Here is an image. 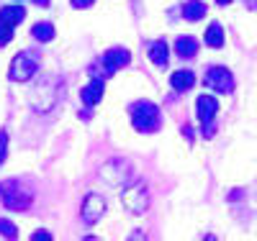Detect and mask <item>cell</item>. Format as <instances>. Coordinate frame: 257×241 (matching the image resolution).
<instances>
[{"instance_id":"obj_24","label":"cell","mask_w":257,"mask_h":241,"mask_svg":"<svg viewBox=\"0 0 257 241\" xmlns=\"http://www.w3.org/2000/svg\"><path fill=\"white\" fill-rule=\"evenodd\" d=\"M82 241H100V238H98V236H85Z\"/></svg>"},{"instance_id":"obj_8","label":"cell","mask_w":257,"mask_h":241,"mask_svg":"<svg viewBox=\"0 0 257 241\" xmlns=\"http://www.w3.org/2000/svg\"><path fill=\"white\" fill-rule=\"evenodd\" d=\"M128 59H132L128 49H123V47H113V49H108V52L100 57V72H103V77L116 75L121 67H126V64H128Z\"/></svg>"},{"instance_id":"obj_5","label":"cell","mask_w":257,"mask_h":241,"mask_svg":"<svg viewBox=\"0 0 257 241\" xmlns=\"http://www.w3.org/2000/svg\"><path fill=\"white\" fill-rule=\"evenodd\" d=\"M36 67H39L36 57H31L29 52H21V54H16V57H13V62H11L8 77H11L13 82H26V80H31V77H34Z\"/></svg>"},{"instance_id":"obj_11","label":"cell","mask_w":257,"mask_h":241,"mask_svg":"<svg viewBox=\"0 0 257 241\" xmlns=\"http://www.w3.org/2000/svg\"><path fill=\"white\" fill-rule=\"evenodd\" d=\"M170 85H173V90L185 93L196 85V75H193L190 70H178V72H173V77H170Z\"/></svg>"},{"instance_id":"obj_12","label":"cell","mask_w":257,"mask_h":241,"mask_svg":"<svg viewBox=\"0 0 257 241\" xmlns=\"http://www.w3.org/2000/svg\"><path fill=\"white\" fill-rule=\"evenodd\" d=\"M175 52H178V57H183V59L196 57V54H198V39H193V36H180V39L175 41Z\"/></svg>"},{"instance_id":"obj_17","label":"cell","mask_w":257,"mask_h":241,"mask_svg":"<svg viewBox=\"0 0 257 241\" xmlns=\"http://www.w3.org/2000/svg\"><path fill=\"white\" fill-rule=\"evenodd\" d=\"M0 236L8 238V241H16V238H18V228L13 226V221H8V218H0Z\"/></svg>"},{"instance_id":"obj_26","label":"cell","mask_w":257,"mask_h":241,"mask_svg":"<svg viewBox=\"0 0 257 241\" xmlns=\"http://www.w3.org/2000/svg\"><path fill=\"white\" fill-rule=\"evenodd\" d=\"M216 3H219V6H229V3H231V0H216Z\"/></svg>"},{"instance_id":"obj_2","label":"cell","mask_w":257,"mask_h":241,"mask_svg":"<svg viewBox=\"0 0 257 241\" xmlns=\"http://www.w3.org/2000/svg\"><path fill=\"white\" fill-rule=\"evenodd\" d=\"M0 198H3V205L8 210H29L31 200H34V192L18 180H8V182H0Z\"/></svg>"},{"instance_id":"obj_13","label":"cell","mask_w":257,"mask_h":241,"mask_svg":"<svg viewBox=\"0 0 257 241\" xmlns=\"http://www.w3.org/2000/svg\"><path fill=\"white\" fill-rule=\"evenodd\" d=\"M149 59H152L155 67H165V64H167V44L162 39L149 44Z\"/></svg>"},{"instance_id":"obj_21","label":"cell","mask_w":257,"mask_h":241,"mask_svg":"<svg viewBox=\"0 0 257 241\" xmlns=\"http://www.w3.org/2000/svg\"><path fill=\"white\" fill-rule=\"evenodd\" d=\"M126 241H147V233H144V231H134V233L128 236Z\"/></svg>"},{"instance_id":"obj_16","label":"cell","mask_w":257,"mask_h":241,"mask_svg":"<svg viewBox=\"0 0 257 241\" xmlns=\"http://www.w3.org/2000/svg\"><path fill=\"white\" fill-rule=\"evenodd\" d=\"M31 36H34L36 41H52V39H54V26L47 24V21H44V24H36V26L31 29Z\"/></svg>"},{"instance_id":"obj_15","label":"cell","mask_w":257,"mask_h":241,"mask_svg":"<svg viewBox=\"0 0 257 241\" xmlns=\"http://www.w3.org/2000/svg\"><path fill=\"white\" fill-rule=\"evenodd\" d=\"M183 16H185V21H201L206 16V3L203 0H188L183 6Z\"/></svg>"},{"instance_id":"obj_14","label":"cell","mask_w":257,"mask_h":241,"mask_svg":"<svg viewBox=\"0 0 257 241\" xmlns=\"http://www.w3.org/2000/svg\"><path fill=\"white\" fill-rule=\"evenodd\" d=\"M203 41L208 44L211 49H221V47H224V29H221V24H216V21H213V24L206 29Z\"/></svg>"},{"instance_id":"obj_20","label":"cell","mask_w":257,"mask_h":241,"mask_svg":"<svg viewBox=\"0 0 257 241\" xmlns=\"http://www.w3.org/2000/svg\"><path fill=\"white\" fill-rule=\"evenodd\" d=\"M70 3L75 6V8H88V6H93L95 0H70Z\"/></svg>"},{"instance_id":"obj_18","label":"cell","mask_w":257,"mask_h":241,"mask_svg":"<svg viewBox=\"0 0 257 241\" xmlns=\"http://www.w3.org/2000/svg\"><path fill=\"white\" fill-rule=\"evenodd\" d=\"M6 151H8V134L0 131V164L6 162Z\"/></svg>"},{"instance_id":"obj_7","label":"cell","mask_w":257,"mask_h":241,"mask_svg":"<svg viewBox=\"0 0 257 241\" xmlns=\"http://www.w3.org/2000/svg\"><path fill=\"white\" fill-rule=\"evenodd\" d=\"M203 85L211 87V90H216V93H221V95H226V93L234 90V75L226 67H208V72L203 77Z\"/></svg>"},{"instance_id":"obj_6","label":"cell","mask_w":257,"mask_h":241,"mask_svg":"<svg viewBox=\"0 0 257 241\" xmlns=\"http://www.w3.org/2000/svg\"><path fill=\"white\" fill-rule=\"evenodd\" d=\"M26 11L21 6H6L0 8V44H8L13 39V26H18L24 21Z\"/></svg>"},{"instance_id":"obj_9","label":"cell","mask_w":257,"mask_h":241,"mask_svg":"<svg viewBox=\"0 0 257 241\" xmlns=\"http://www.w3.org/2000/svg\"><path fill=\"white\" fill-rule=\"evenodd\" d=\"M103 213H105V200L100 198V195H95V192H90L88 198L82 200V205H80V218H82L85 226L98 223V218Z\"/></svg>"},{"instance_id":"obj_3","label":"cell","mask_w":257,"mask_h":241,"mask_svg":"<svg viewBox=\"0 0 257 241\" xmlns=\"http://www.w3.org/2000/svg\"><path fill=\"white\" fill-rule=\"evenodd\" d=\"M121 200H123V205H126L128 213L142 215V213L149 208V190H147L144 182H132V185L123 190Z\"/></svg>"},{"instance_id":"obj_1","label":"cell","mask_w":257,"mask_h":241,"mask_svg":"<svg viewBox=\"0 0 257 241\" xmlns=\"http://www.w3.org/2000/svg\"><path fill=\"white\" fill-rule=\"evenodd\" d=\"M162 123L160 108L149 100H137L132 105V126L139 131V134H155Z\"/></svg>"},{"instance_id":"obj_25","label":"cell","mask_w":257,"mask_h":241,"mask_svg":"<svg viewBox=\"0 0 257 241\" xmlns=\"http://www.w3.org/2000/svg\"><path fill=\"white\" fill-rule=\"evenodd\" d=\"M34 3H36V6H47V3H49V0H34Z\"/></svg>"},{"instance_id":"obj_10","label":"cell","mask_w":257,"mask_h":241,"mask_svg":"<svg viewBox=\"0 0 257 241\" xmlns=\"http://www.w3.org/2000/svg\"><path fill=\"white\" fill-rule=\"evenodd\" d=\"M80 98H82V103L88 105V108L98 105V103H100V98H103V80H100V77L90 80V82L80 90Z\"/></svg>"},{"instance_id":"obj_23","label":"cell","mask_w":257,"mask_h":241,"mask_svg":"<svg viewBox=\"0 0 257 241\" xmlns=\"http://www.w3.org/2000/svg\"><path fill=\"white\" fill-rule=\"evenodd\" d=\"M203 241H219V238H216V236H213V233H208V236H206Z\"/></svg>"},{"instance_id":"obj_22","label":"cell","mask_w":257,"mask_h":241,"mask_svg":"<svg viewBox=\"0 0 257 241\" xmlns=\"http://www.w3.org/2000/svg\"><path fill=\"white\" fill-rule=\"evenodd\" d=\"M244 6H247L249 11H257V0H244Z\"/></svg>"},{"instance_id":"obj_19","label":"cell","mask_w":257,"mask_h":241,"mask_svg":"<svg viewBox=\"0 0 257 241\" xmlns=\"http://www.w3.org/2000/svg\"><path fill=\"white\" fill-rule=\"evenodd\" d=\"M31 241H52V233H49V231H44V228H39V231H34Z\"/></svg>"},{"instance_id":"obj_4","label":"cell","mask_w":257,"mask_h":241,"mask_svg":"<svg viewBox=\"0 0 257 241\" xmlns=\"http://www.w3.org/2000/svg\"><path fill=\"white\" fill-rule=\"evenodd\" d=\"M196 111H198V121L203 123V136L211 139L213 131H216V126H213V118H216L219 113V100L211 98V95H201L196 100Z\"/></svg>"}]
</instances>
